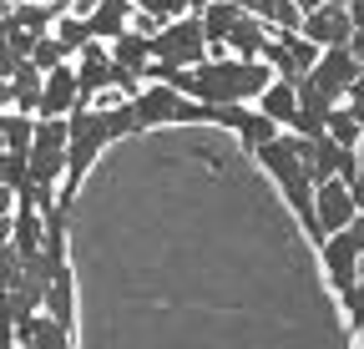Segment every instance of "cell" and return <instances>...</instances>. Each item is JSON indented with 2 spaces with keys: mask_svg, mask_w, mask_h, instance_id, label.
Returning <instances> with one entry per match:
<instances>
[{
  "mask_svg": "<svg viewBox=\"0 0 364 349\" xmlns=\"http://www.w3.org/2000/svg\"><path fill=\"white\" fill-rule=\"evenodd\" d=\"M142 132V122H136V107L132 97H117L112 107H91V102H76L66 112V188H81V178L91 167H97V157L117 142V137H136Z\"/></svg>",
  "mask_w": 364,
  "mask_h": 349,
  "instance_id": "obj_1",
  "label": "cell"
},
{
  "mask_svg": "<svg viewBox=\"0 0 364 349\" xmlns=\"http://www.w3.org/2000/svg\"><path fill=\"white\" fill-rule=\"evenodd\" d=\"M253 157L263 162V172L279 183L284 203L299 213V223L309 228V238H318V223H314V137H299V132H273L263 147H253Z\"/></svg>",
  "mask_w": 364,
  "mask_h": 349,
  "instance_id": "obj_2",
  "label": "cell"
},
{
  "mask_svg": "<svg viewBox=\"0 0 364 349\" xmlns=\"http://www.w3.org/2000/svg\"><path fill=\"white\" fill-rule=\"evenodd\" d=\"M152 56L167 61V66H198L208 56V36H203V21L198 11H182L172 21H162L152 31Z\"/></svg>",
  "mask_w": 364,
  "mask_h": 349,
  "instance_id": "obj_3",
  "label": "cell"
},
{
  "mask_svg": "<svg viewBox=\"0 0 364 349\" xmlns=\"http://www.w3.org/2000/svg\"><path fill=\"white\" fill-rule=\"evenodd\" d=\"M26 162H31L36 183H61L66 178V117H36Z\"/></svg>",
  "mask_w": 364,
  "mask_h": 349,
  "instance_id": "obj_4",
  "label": "cell"
},
{
  "mask_svg": "<svg viewBox=\"0 0 364 349\" xmlns=\"http://www.w3.org/2000/svg\"><path fill=\"white\" fill-rule=\"evenodd\" d=\"M314 248H318V258H324V274H329V284H334V294H339V289H349V284L359 279V253H364V223L354 218V223H344V228L324 233V238H318Z\"/></svg>",
  "mask_w": 364,
  "mask_h": 349,
  "instance_id": "obj_5",
  "label": "cell"
},
{
  "mask_svg": "<svg viewBox=\"0 0 364 349\" xmlns=\"http://www.w3.org/2000/svg\"><path fill=\"white\" fill-rule=\"evenodd\" d=\"M263 61L273 66V76L294 81V76H304V71L318 61V46H314L304 31H273L268 46H263Z\"/></svg>",
  "mask_w": 364,
  "mask_h": 349,
  "instance_id": "obj_6",
  "label": "cell"
},
{
  "mask_svg": "<svg viewBox=\"0 0 364 349\" xmlns=\"http://www.w3.org/2000/svg\"><path fill=\"white\" fill-rule=\"evenodd\" d=\"M354 218H359V208H354V193H349L344 178L314 183V223H318V238L334 233V228H344V223H354ZM318 238H314V243H318Z\"/></svg>",
  "mask_w": 364,
  "mask_h": 349,
  "instance_id": "obj_7",
  "label": "cell"
},
{
  "mask_svg": "<svg viewBox=\"0 0 364 349\" xmlns=\"http://www.w3.org/2000/svg\"><path fill=\"white\" fill-rule=\"evenodd\" d=\"M299 31L314 41L318 51H324V46H344L349 31H354V21H349V6H344V0H324V6H314V11L299 16Z\"/></svg>",
  "mask_w": 364,
  "mask_h": 349,
  "instance_id": "obj_8",
  "label": "cell"
},
{
  "mask_svg": "<svg viewBox=\"0 0 364 349\" xmlns=\"http://www.w3.org/2000/svg\"><path fill=\"white\" fill-rule=\"evenodd\" d=\"M81 102V86H76V66L61 61L51 71H41V102H36V117H66L71 107Z\"/></svg>",
  "mask_w": 364,
  "mask_h": 349,
  "instance_id": "obj_9",
  "label": "cell"
},
{
  "mask_svg": "<svg viewBox=\"0 0 364 349\" xmlns=\"http://www.w3.org/2000/svg\"><path fill=\"white\" fill-rule=\"evenodd\" d=\"M359 66H364V61H354L349 46H324V51H318V61L309 66V76L329 92V102H344V92H349V81H354Z\"/></svg>",
  "mask_w": 364,
  "mask_h": 349,
  "instance_id": "obj_10",
  "label": "cell"
},
{
  "mask_svg": "<svg viewBox=\"0 0 364 349\" xmlns=\"http://www.w3.org/2000/svg\"><path fill=\"white\" fill-rule=\"evenodd\" d=\"M71 334H76L71 324H61L46 309H31L26 319H16V344H26V349H66Z\"/></svg>",
  "mask_w": 364,
  "mask_h": 349,
  "instance_id": "obj_11",
  "label": "cell"
},
{
  "mask_svg": "<svg viewBox=\"0 0 364 349\" xmlns=\"http://www.w3.org/2000/svg\"><path fill=\"white\" fill-rule=\"evenodd\" d=\"M41 309L56 314L61 324L76 329V274H71V258L51 269V279H46V294H41Z\"/></svg>",
  "mask_w": 364,
  "mask_h": 349,
  "instance_id": "obj_12",
  "label": "cell"
},
{
  "mask_svg": "<svg viewBox=\"0 0 364 349\" xmlns=\"http://www.w3.org/2000/svg\"><path fill=\"white\" fill-rule=\"evenodd\" d=\"M268 36H273V31H268L258 16H248V11H243L233 26H228V36H223V51H228V56H243V61H253V56H263Z\"/></svg>",
  "mask_w": 364,
  "mask_h": 349,
  "instance_id": "obj_13",
  "label": "cell"
},
{
  "mask_svg": "<svg viewBox=\"0 0 364 349\" xmlns=\"http://www.w3.org/2000/svg\"><path fill=\"white\" fill-rule=\"evenodd\" d=\"M107 51H112V61H117L122 71L142 76V66L152 61V36H142L136 26H127V31H117V36L107 41Z\"/></svg>",
  "mask_w": 364,
  "mask_h": 349,
  "instance_id": "obj_14",
  "label": "cell"
},
{
  "mask_svg": "<svg viewBox=\"0 0 364 349\" xmlns=\"http://www.w3.org/2000/svg\"><path fill=\"white\" fill-rule=\"evenodd\" d=\"M253 102H258V112H263V117H273V122H279L284 132H289V127H294V117H299V97H294V81H284V76H273V81L263 86V92H258Z\"/></svg>",
  "mask_w": 364,
  "mask_h": 349,
  "instance_id": "obj_15",
  "label": "cell"
},
{
  "mask_svg": "<svg viewBox=\"0 0 364 349\" xmlns=\"http://www.w3.org/2000/svg\"><path fill=\"white\" fill-rule=\"evenodd\" d=\"M81 16H86V31L97 36V41H112V36L127 31V21H132V0H91Z\"/></svg>",
  "mask_w": 364,
  "mask_h": 349,
  "instance_id": "obj_16",
  "label": "cell"
},
{
  "mask_svg": "<svg viewBox=\"0 0 364 349\" xmlns=\"http://www.w3.org/2000/svg\"><path fill=\"white\" fill-rule=\"evenodd\" d=\"M238 16H243V0H208V6L198 11L203 36H208V51H213V56H223V36H228V26H233Z\"/></svg>",
  "mask_w": 364,
  "mask_h": 349,
  "instance_id": "obj_17",
  "label": "cell"
},
{
  "mask_svg": "<svg viewBox=\"0 0 364 349\" xmlns=\"http://www.w3.org/2000/svg\"><path fill=\"white\" fill-rule=\"evenodd\" d=\"M56 0H16V6H6V26H16V31H26V36H46L51 31V21H56Z\"/></svg>",
  "mask_w": 364,
  "mask_h": 349,
  "instance_id": "obj_18",
  "label": "cell"
},
{
  "mask_svg": "<svg viewBox=\"0 0 364 349\" xmlns=\"http://www.w3.org/2000/svg\"><path fill=\"white\" fill-rule=\"evenodd\" d=\"M41 233H46V218H41V208L16 203V208H11V248H16L21 258H31V253L41 248Z\"/></svg>",
  "mask_w": 364,
  "mask_h": 349,
  "instance_id": "obj_19",
  "label": "cell"
},
{
  "mask_svg": "<svg viewBox=\"0 0 364 349\" xmlns=\"http://www.w3.org/2000/svg\"><path fill=\"white\" fill-rule=\"evenodd\" d=\"M243 11L258 16L268 31H299V16H304L294 0H243Z\"/></svg>",
  "mask_w": 364,
  "mask_h": 349,
  "instance_id": "obj_20",
  "label": "cell"
},
{
  "mask_svg": "<svg viewBox=\"0 0 364 349\" xmlns=\"http://www.w3.org/2000/svg\"><path fill=\"white\" fill-rule=\"evenodd\" d=\"M324 137H334V142H344V147H359L364 127H359V117H354L349 102H334V107H329V117H324Z\"/></svg>",
  "mask_w": 364,
  "mask_h": 349,
  "instance_id": "obj_21",
  "label": "cell"
},
{
  "mask_svg": "<svg viewBox=\"0 0 364 349\" xmlns=\"http://www.w3.org/2000/svg\"><path fill=\"white\" fill-rule=\"evenodd\" d=\"M273 132H284V127L273 122V117H263L258 107H248V112L238 117V127H233V137H238V142H243L248 152H253V147H263V142H268Z\"/></svg>",
  "mask_w": 364,
  "mask_h": 349,
  "instance_id": "obj_22",
  "label": "cell"
},
{
  "mask_svg": "<svg viewBox=\"0 0 364 349\" xmlns=\"http://www.w3.org/2000/svg\"><path fill=\"white\" fill-rule=\"evenodd\" d=\"M51 36L61 41V46H66L71 56L86 46V41H91V31H86V16H81V11H56V21H51Z\"/></svg>",
  "mask_w": 364,
  "mask_h": 349,
  "instance_id": "obj_23",
  "label": "cell"
},
{
  "mask_svg": "<svg viewBox=\"0 0 364 349\" xmlns=\"http://www.w3.org/2000/svg\"><path fill=\"white\" fill-rule=\"evenodd\" d=\"M31 183V162L21 147H0V188H11V193H26Z\"/></svg>",
  "mask_w": 364,
  "mask_h": 349,
  "instance_id": "obj_24",
  "label": "cell"
},
{
  "mask_svg": "<svg viewBox=\"0 0 364 349\" xmlns=\"http://www.w3.org/2000/svg\"><path fill=\"white\" fill-rule=\"evenodd\" d=\"M31 132H36V112H21V107H6V147H31Z\"/></svg>",
  "mask_w": 364,
  "mask_h": 349,
  "instance_id": "obj_25",
  "label": "cell"
},
{
  "mask_svg": "<svg viewBox=\"0 0 364 349\" xmlns=\"http://www.w3.org/2000/svg\"><path fill=\"white\" fill-rule=\"evenodd\" d=\"M31 61L41 66V71H51V66H61V61H71V51L61 46V41L46 31V36H36V46H31Z\"/></svg>",
  "mask_w": 364,
  "mask_h": 349,
  "instance_id": "obj_26",
  "label": "cell"
},
{
  "mask_svg": "<svg viewBox=\"0 0 364 349\" xmlns=\"http://www.w3.org/2000/svg\"><path fill=\"white\" fill-rule=\"evenodd\" d=\"M136 11H147V16H157V21H172V16L188 11V0H136Z\"/></svg>",
  "mask_w": 364,
  "mask_h": 349,
  "instance_id": "obj_27",
  "label": "cell"
},
{
  "mask_svg": "<svg viewBox=\"0 0 364 349\" xmlns=\"http://www.w3.org/2000/svg\"><path fill=\"white\" fill-rule=\"evenodd\" d=\"M359 162H354V178H349V193H354V208H359V223H364V137H359Z\"/></svg>",
  "mask_w": 364,
  "mask_h": 349,
  "instance_id": "obj_28",
  "label": "cell"
},
{
  "mask_svg": "<svg viewBox=\"0 0 364 349\" xmlns=\"http://www.w3.org/2000/svg\"><path fill=\"white\" fill-rule=\"evenodd\" d=\"M344 46L354 51V61H364V26H354V31H349V41H344Z\"/></svg>",
  "mask_w": 364,
  "mask_h": 349,
  "instance_id": "obj_29",
  "label": "cell"
},
{
  "mask_svg": "<svg viewBox=\"0 0 364 349\" xmlns=\"http://www.w3.org/2000/svg\"><path fill=\"white\" fill-rule=\"evenodd\" d=\"M344 102H364V66L354 71V81H349V92H344Z\"/></svg>",
  "mask_w": 364,
  "mask_h": 349,
  "instance_id": "obj_30",
  "label": "cell"
},
{
  "mask_svg": "<svg viewBox=\"0 0 364 349\" xmlns=\"http://www.w3.org/2000/svg\"><path fill=\"white\" fill-rule=\"evenodd\" d=\"M0 107H11V76H0Z\"/></svg>",
  "mask_w": 364,
  "mask_h": 349,
  "instance_id": "obj_31",
  "label": "cell"
},
{
  "mask_svg": "<svg viewBox=\"0 0 364 349\" xmlns=\"http://www.w3.org/2000/svg\"><path fill=\"white\" fill-rule=\"evenodd\" d=\"M56 6H61V11H86L91 0H56Z\"/></svg>",
  "mask_w": 364,
  "mask_h": 349,
  "instance_id": "obj_32",
  "label": "cell"
},
{
  "mask_svg": "<svg viewBox=\"0 0 364 349\" xmlns=\"http://www.w3.org/2000/svg\"><path fill=\"white\" fill-rule=\"evenodd\" d=\"M294 6H299V11H314V6H324V0H294Z\"/></svg>",
  "mask_w": 364,
  "mask_h": 349,
  "instance_id": "obj_33",
  "label": "cell"
},
{
  "mask_svg": "<svg viewBox=\"0 0 364 349\" xmlns=\"http://www.w3.org/2000/svg\"><path fill=\"white\" fill-rule=\"evenodd\" d=\"M0 147H6V107H0Z\"/></svg>",
  "mask_w": 364,
  "mask_h": 349,
  "instance_id": "obj_34",
  "label": "cell"
},
{
  "mask_svg": "<svg viewBox=\"0 0 364 349\" xmlns=\"http://www.w3.org/2000/svg\"><path fill=\"white\" fill-rule=\"evenodd\" d=\"M354 107V117H359V127H364V102H349Z\"/></svg>",
  "mask_w": 364,
  "mask_h": 349,
  "instance_id": "obj_35",
  "label": "cell"
},
{
  "mask_svg": "<svg viewBox=\"0 0 364 349\" xmlns=\"http://www.w3.org/2000/svg\"><path fill=\"white\" fill-rule=\"evenodd\" d=\"M203 6H208V0H188V11H203Z\"/></svg>",
  "mask_w": 364,
  "mask_h": 349,
  "instance_id": "obj_36",
  "label": "cell"
}]
</instances>
